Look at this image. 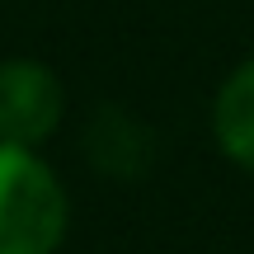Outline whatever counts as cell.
<instances>
[{"label":"cell","mask_w":254,"mask_h":254,"mask_svg":"<svg viewBox=\"0 0 254 254\" xmlns=\"http://www.w3.org/2000/svg\"><path fill=\"white\" fill-rule=\"evenodd\" d=\"M212 132L236 165L254 170V62H245L221 85L217 109H212Z\"/></svg>","instance_id":"3957f363"},{"label":"cell","mask_w":254,"mask_h":254,"mask_svg":"<svg viewBox=\"0 0 254 254\" xmlns=\"http://www.w3.org/2000/svg\"><path fill=\"white\" fill-rule=\"evenodd\" d=\"M66 236V193L33 146L0 141V254H52Z\"/></svg>","instance_id":"6da1fadb"},{"label":"cell","mask_w":254,"mask_h":254,"mask_svg":"<svg viewBox=\"0 0 254 254\" xmlns=\"http://www.w3.org/2000/svg\"><path fill=\"white\" fill-rule=\"evenodd\" d=\"M66 109V90L52 66L33 57L0 62V141L9 146H43L57 132Z\"/></svg>","instance_id":"7a4b0ae2"}]
</instances>
